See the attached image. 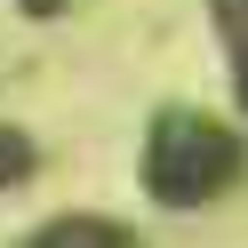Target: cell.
Segmentation results:
<instances>
[{
	"label": "cell",
	"instance_id": "6da1fadb",
	"mask_svg": "<svg viewBox=\"0 0 248 248\" xmlns=\"http://www.w3.org/2000/svg\"><path fill=\"white\" fill-rule=\"evenodd\" d=\"M240 160H248L240 128H224L208 112H160L144 136V192L160 208H208L216 192H232Z\"/></svg>",
	"mask_w": 248,
	"mask_h": 248
},
{
	"label": "cell",
	"instance_id": "7a4b0ae2",
	"mask_svg": "<svg viewBox=\"0 0 248 248\" xmlns=\"http://www.w3.org/2000/svg\"><path fill=\"white\" fill-rule=\"evenodd\" d=\"M216 40H224V72H232V96L248 104V0H216Z\"/></svg>",
	"mask_w": 248,
	"mask_h": 248
},
{
	"label": "cell",
	"instance_id": "3957f363",
	"mask_svg": "<svg viewBox=\"0 0 248 248\" xmlns=\"http://www.w3.org/2000/svg\"><path fill=\"white\" fill-rule=\"evenodd\" d=\"M32 160H40V152H32V136L0 128V184H24V176H32Z\"/></svg>",
	"mask_w": 248,
	"mask_h": 248
},
{
	"label": "cell",
	"instance_id": "277c9868",
	"mask_svg": "<svg viewBox=\"0 0 248 248\" xmlns=\"http://www.w3.org/2000/svg\"><path fill=\"white\" fill-rule=\"evenodd\" d=\"M40 240H120V224H104V216H56V224H40Z\"/></svg>",
	"mask_w": 248,
	"mask_h": 248
}]
</instances>
